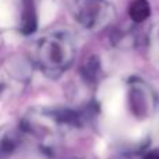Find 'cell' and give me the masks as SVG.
<instances>
[{
    "label": "cell",
    "mask_w": 159,
    "mask_h": 159,
    "mask_svg": "<svg viewBox=\"0 0 159 159\" xmlns=\"http://www.w3.org/2000/svg\"><path fill=\"white\" fill-rule=\"evenodd\" d=\"M129 109L135 117L147 119L154 110V93L141 80H131L127 88Z\"/></svg>",
    "instance_id": "obj_3"
},
{
    "label": "cell",
    "mask_w": 159,
    "mask_h": 159,
    "mask_svg": "<svg viewBox=\"0 0 159 159\" xmlns=\"http://www.w3.org/2000/svg\"><path fill=\"white\" fill-rule=\"evenodd\" d=\"M143 159H159V151H155L154 149V151L147 152Z\"/></svg>",
    "instance_id": "obj_7"
},
{
    "label": "cell",
    "mask_w": 159,
    "mask_h": 159,
    "mask_svg": "<svg viewBox=\"0 0 159 159\" xmlns=\"http://www.w3.org/2000/svg\"><path fill=\"white\" fill-rule=\"evenodd\" d=\"M129 16L131 18V21L137 22V24L144 22L151 16V6L147 0H134L130 4Z\"/></svg>",
    "instance_id": "obj_5"
},
{
    "label": "cell",
    "mask_w": 159,
    "mask_h": 159,
    "mask_svg": "<svg viewBox=\"0 0 159 159\" xmlns=\"http://www.w3.org/2000/svg\"><path fill=\"white\" fill-rule=\"evenodd\" d=\"M75 53L77 46L71 34L67 31H52L36 42L35 61L45 74L57 77L73 64Z\"/></svg>",
    "instance_id": "obj_1"
},
{
    "label": "cell",
    "mask_w": 159,
    "mask_h": 159,
    "mask_svg": "<svg viewBox=\"0 0 159 159\" xmlns=\"http://www.w3.org/2000/svg\"><path fill=\"white\" fill-rule=\"evenodd\" d=\"M70 8L75 22L89 32L103 30L116 16L113 0H71Z\"/></svg>",
    "instance_id": "obj_2"
},
{
    "label": "cell",
    "mask_w": 159,
    "mask_h": 159,
    "mask_svg": "<svg viewBox=\"0 0 159 159\" xmlns=\"http://www.w3.org/2000/svg\"><path fill=\"white\" fill-rule=\"evenodd\" d=\"M82 74H84L85 81L89 82H95L96 80L99 78V74H101V64H99V60L96 57H92L87 61L84 70H82Z\"/></svg>",
    "instance_id": "obj_6"
},
{
    "label": "cell",
    "mask_w": 159,
    "mask_h": 159,
    "mask_svg": "<svg viewBox=\"0 0 159 159\" xmlns=\"http://www.w3.org/2000/svg\"><path fill=\"white\" fill-rule=\"evenodd\" d=\"M24 137V131L20 127V130L14 127H3L0 130V154H11L18 148Z\"/></svg>",
    "instance_id": "obj_4"
}]
</instances>
